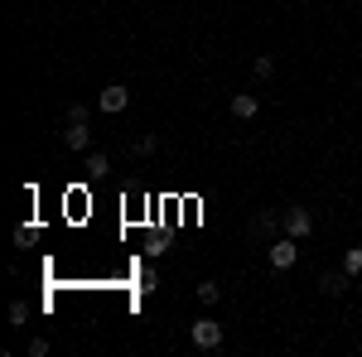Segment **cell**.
Returning a JSON list of instances; mask_svg holds the SVG:
<instances>
[{
    "label": "cell",
    "mask_w": 362,
    "mask_h": 357,
    "mask_svg": "<svg viewBox=\"0 0 362 357\" xmlns=\"http://www.w3.org/2000/svg\"><path fill=\"white\" fill-rule=\"evenodd\" d=\"M276 227H280V213H256L251 218V237H276Z\"/></svg>",
    "instance_id": "obj_8"
},
{
    "label": "cell",
    "mask_w": 362,
    "mask_h": 357,
    "mask_svg": "<svg viewBox=\"0 0 362 357\" xmlns=\"http://www.w3.org/2000/svg\"><path fill=\"white\" fill-rule=\"evenodd\" d=\"M87 116H92V111H87V102H73V107H68V121H87Z\"/></svg>",
    "instance_id": "obj_18"
},
{
    "label": "cell",
    "mask_w": 362,
    "mask_h": 357,
    "mask_svg": "<svg viewBox=\"0 0 362 357\" xmlns=\"http://www.w3.org/2000/svg\"><path fill=\"white\" fill-rule=\"evenodd\" d=\"M343 271L353 275V280L362 275V247H348V251H343Z\"/></svg>",
    "instance_id": "obj_11"
},
{
    "label": "cell",
    "mask_w": 362,
    "mask_h": 357,
    "mask_svg": "<svg viewBox=\"0 0 362 357\" xmlns=\"http://www.w3.org/2000/svg\"><path fill=\"white\" fill-rule=\"evenodd\" d=\"M280 232L305 242L309 232H314V213H309V208H285V213H280Z\"/></svg>",
    "instance_id": "obj_3"
},
{
    "label": "cell",
    "mask_w": 362,
    "mask_h": 357,
    "mask_svg": "<svg viewBox=\"0 0 362 357\" xmlns=\"http://www.w3.org/2000/svg\"><path fill=\"white\" fill-rule=\"evenodd\" d=\"M348 280H353L348 271H329V275H319V295H329V300H334V295H343V290H348Z\"/></svg>",
    "instance_id": "obj_7"
},
{
    "label": "cell",
    "mask_w": 362,
    "mask_h": 357,
    "mask_svg": "<svg viewBox=\"0 0 362 357\" xmlns=\"http://www.w3.org/2000/svg\"><path fill=\"white\" fill-rule=\"evenodd\" d=\"M155 150H160V140H155V136H136V140H131V155H136V160L155 155Z\"/></svg>",
    "instance_id": "obj_9"
},
{
    "label": "cell",
    "mask_w": 362,
    "mask_h": 357,
    "mask_svg": "<svg viewBox=\"0 0 362 357\" xmlns=\"http://www.w3.org/2000/svg\"><path fill=\"white\" fill-rule=\"evenodd\" d=\"M97 107L107 111V116H121V111L131 107V87H121V83L102 87V97H97Z\"/></svg>",
    "instance_id": "obj_4"
},
{
    "label": "cell",
    "mask_w": 362,
    "mask_h": 357,
    "mask_svg": "<svg viewBox=\"0 0 362 357\" xmlns=\"http://www.w3.org/2000/svg\"><path fill=\"white\" fill-rule=\"evenodd\" d=\"M83 169H87V174H92V179H102V174H107V169H112V165H107V155H97V150H92V155H87V160H83Z\"/></svg>",
    "instance_id": "obj_12"
},
{
    "label": "cell",
    "mask_w": 362,
    "mask_h": 357,
    "mask_svg": "<svg viewBox=\"0 0 362 357\" xmlns=\"http://www.w3.org/2000/svg\"><path fill=\"white\" fill-rule=\"evenodd\" d=\"M29 357H49V338H29Z\"/></svg>",
    "instance_id": "obj_17"
},
{
    "label": "cell",
    "mask_w": 362,
    "mask_h": 357,
    "mask_svg": "<svg viewBox=\"0 0 362 357\" xmlns=\"http://www.w3.org/2000/svg\"><path fill=\"white\" fill-rule=\"evenodd\" d=\"M34 237H39L34 227H15V242H20V247H34Z\"/></svg>",
    "instance_id": "obj_16"
},
{
    "label": "cell",
    "mask_w": 362,
    "mask_h": 357,
    "mask_svg": "<svg viewBox=\"0 0 362 357\" xmlns=\"http://www.w3.org/2000/svg\"><path fill=\"white\" fill-rule=\"evenodd\" d=\"M10 324H15V329H25V324H29V304H25V300L10 304Z\"/></svg>",
    "instance_id": "obj_13"
},
{
    "label": "cell",
    "mask_w": 362,
    "mask_h": 357,
    "mask_svg": "<svg viewBox=\"0 0 362 357\" xmlns=\"http://www.w3.org/2000/svg\"><path fill=\"white\" fill-rule=\"evenodd\" d=\"M189 338H194V348L213 353V348H223V324L218 319H194L189 324Z\"/></svg>",
    "instance_id": "obj_1"
},
{
    "label": "cell",
    "mask_w": 362,
    "mask_h": 357,
    "mask_svg": "<svg viewBox=\"0 0 362 357\" xmlns=\"http://www.w3.org/2000/svg\"><path fill=\"white\" fill-rule=\"evenodd\" d=\"M251 73H256V78H271V73H276V58H271V54H261L256 63H251Z\"/></svg>",
    "instance_id": "obj_14"
},
{
    "label": "cell",
    "mask_w": 362,
    "mask_h": 357,
    "mask_svg": "<svg viewBox=\"0 0 362 357\" xmlns=\"http://www.w3.org/2000/svg\"><path fill=\"white\" fill-rule=\"evenodd\" d=\"M63 145H68V150H87V145H92V131H87V121H68V131H63Z\"/></svg>",
    "instance_id": "obj_6"
},
{
    "label": "cell",
    "mask_w": 362,
    "mask_h": 357,
    "mask_svg": "<svg viewBox=\"0 0 362 357\" xmlns=\"http://www.w3.org/2000/svg\"><path fill=\"white\" fill-rule=\"evenodd\" d=\"M140 290H145V295H155V290H160V275L150 271V266H145V271H140Z\"/></svg>",
    "instance_id": "obj_15"
},
{
    "label": "cell",
    "mask_w": 362,
    "mask_h": 357,
    "mask_svg": "<svg viewBox=\"0 0 362 357\" xmlns=\"http://www.w3.org/2000/svg\"><path fill=\"white\" fill-rule=\"evenodd\" d=\"M227 107H232L237 121H256V116H261V97H256V92H232Z\"/></svg>",
    "instance_id": "obj_5"
},
{
    "label": "cell",
    "mask_w": 362,
    "mask_h": 357,
    "mask_svg": "<svg viewBox=\"0 0 362 357\" xmlns=\"http://www.w3.org/2000/svg\"><path fill=\"white\" fill-rule=\"evenodd\" d=\"M198 300L218 304V300H223V285H218V280H198Z\"/></svg>",
    "instance_id": "obj_10"
},
{
    "label": "cell",
    "mask_w": 362,
    "mask_h": 357,
    "mask_svg": "<svg viewBox=\"0 0 362 357\" xmlns=\"http://www.w3.org/2000/svg\"><path fill=\"white\" fill-rule=\"evenodd\" d=\"M266 261H271L276 271H290V266L300 261V237H276V242L266 247Z\"/></svg>",
    "instance_id": "obj_2"
}]
</instances>
